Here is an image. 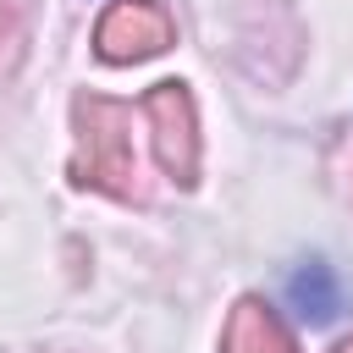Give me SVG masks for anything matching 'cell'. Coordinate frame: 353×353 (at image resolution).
Segmentation results:
<instances>
[{
	"label": "cell",
	"instance_id": "obj_1",
	"mask_svg": "<svg viewBox=\"0 0 353 353\" xmlns=\"http://www.w3.org/2000/svg\"><path fill=\"white\" fill-rule=\"evenodd\" d=\"M72 182L99 188L110 199H143L138 160H132V110L105 99V94H77L72 99Z\"/></svg>",
	"mask_w": 353,
	"mask_h": 353
},
{
	"label": "cell",
	"instance_id": "obj_2",
	"mask_svg": "<svg viewBox=\"0 0 353 353\" xmlns=\"http://www.w3.org/2000/svg\"><path fill=\"white\" fill-rule=\"evenodd\" d=\"M143 116L154 127V160H160V171L176 188H193L199 182V110H193L188 83H176V77L154 83L143 94Z\"/></svg>",
	"mask_w": 353,
	"mask_h": 353
},
{
	"label": "cell",
	"instance_id": "obj_3",
	"mask_svg": "<svg viewBox=\"0 0 353 353\" xmlns=\"http://www.w3.org/2000/svg\"><path fill=\"white\" fill-rule=\"evenodd\" d=\"M171 44H176V22H171V11L160 0H116L94 28V50L105 61H116V66L149 61V55H160Z\"/></svg>",
	"mask_w": 353,
	"mask_h": 353
},
{
	"label": "cell",
	"instance_id": "obj_4",
	"mask_svg": "<svg viewBox=\"0 0 353 353\" xmlns=\"http://www.w3.org/2000/svg\"><path fill=\"white\" fill-rule=\"evenodd\" d=\"M221 353H298L287 320L265 303V298H237L232 314H226V331H221Z\"/></svg>",
	"mask_w": 353,
	"mask_h": 353
},
{
	"label": "cell",
	"instance_id": "obj_5",
	"mask_svg": "<svg viewBox=\"0 0 353 353\" xmlns=\"http://www.w3.org/2000/svg\"><path fill=\"white\" fill-rule=\"evenodd\" d=\"M287 298H292L309 320H331V314H336V287H331V270H325V265H303V270L287 281Z\"/></svg>",
	"mask_w": 353,
	"mask_h": 353
},
{
	"label": "cell",
	"instance_id": "obj_6",
	"mask_svg": "<svg viewBox=\"0 0 353 353\" xmlns=\"http://www.w3.org/2000/svg\"><path fill=\"white\" fill-rule=\"evenodd\" d=\"M331 353H353V336H347V342H336V347H331Z\"/></svg>",
	"mask_w": 353,
	"mask_h": 353
}]
</instances>
